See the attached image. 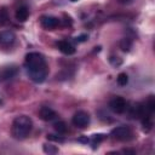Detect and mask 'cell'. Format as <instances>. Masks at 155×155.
I'll return each mask as SVG.
<instances>
[{
	"label": "cell",
	"mask_w": 155,
	"mask_h": 155,
	"mask_svg": "<svg viewBox=\"0 0 155 155\" xmlns=\"http://www.w3.org/2000/svg\"><path fill=\"white\" fill-rule=\"evenodd\" d=\"M109 62H110L114 67H119V65L122 64V59L119 58V57H115V56H111V57L109 58Z\"/></svg>",
	"instance_id": "cell-19"
},
{
	"label": "cell",
	"mask_w": 155,
	"mask_h": 155,
	"mask_svg": "<svg viewBox=\"0 0 155 155\" xmlns=\"http://www.w3.org/2000/svg\"><path fill=\"white\" fill-rule=\"evenodd\" d=\"M110 134L113 136L114 139H116L119 142H130L134 137L133 131L128 126H117L111 130Z\"/></svg>",
	"instance_id": "cell-3"
},
{
	"label": "cell",
	"mask_w": 155,
	"mask_h": 155,
	"mask_svg": "<svg viewBox=\"0 0 155 155\" xmlns=\"http://www.w3.org/2000/svg\"><path fill=\"white\" fill-rule=\"evenodd\" d=\"M105 138V134H102V133H98V134H93L91 138H90V143H91V145H92V148L93 149H96V147H98V144L103 140Z\"/></svg>",
	"instance_id": "cell-13"
},
{
	"label": "cell",
	"mask_w": 155,
	"mask_h": 155,
	"mask_svg": "<svg viewBox=\"0 0 155 155\" xmlns=\"http://www.w3.org/2000/svg\"><path fill=\"white\" fill-rule=\"evenodd\" d=\"M18 73V67L15 64H7L2 65L0 68V81H7L15 78Z\"/></svg>",
	"instance_id": "cell-6"
},
{
	"label": "cell",
	"mask_w": 155,
	"mask_h": 155,
	"mask_svg": "<svg viewBox=\"0 0 155 155\" xmlns=\"http://www.w3.org/2000/svg\"><path fill=\"white\" fill-rule=\"evenodd\" d=\"M8 21V15H7V10L5 7L0 8V25L6 24Z\"/></svg>",
	"instance_id": "cell-17"
},
{
	"label": "cell",
	"mask_w": 155,
	"mask_h": 155,
	"mask_svg": "<svg viewBox=\"0 0 155 155\" xmlns=\"http://www.w3.org/2000/svg\"><path fill=\"white\" fill-rule=\"evenodd\" d=\"M1 103H2V102H1V99H0V104H1Z\"/></svg>",
	"instance_id": "cell-23"
},
{
	"label": "cell",
	"mask_w": 155,
	"mask_h": 155,
	"mask_svg": "<svg viewBox=\"0 0 155 155\" xmlns=\"http://www.w3.org/2000/svg\"><path fill=\"white\" fill-rule=\"evenodd\" d=\"M46 138L48 140H51V142H57V143H63L64 142V138L62 136H56V134H51V133L47 134Z\"/></svg>",
	"instance_id": "cell-18"
},
{
	"label": "cell",
	"mask_w": 155,
	"mask_h": 155,
	"mask_svg": "<svg viewBox=\"0 0 155 155\" xmlns=\"http://www.w3.org/2000/svg\"><path fill=\"white\" fill-rule=\"evenodd\" d=\"M24 67L27 69L28 76L31 81L41 84L46 80L48 74V65L45 57L39 52H30L25 56Z\"/></svg>",
	"instance_id": "cell-1"
},
{
	"label": "cell",
	"mask_w": 155,
	"mask_h": 155,
	"mask_svg": "<svg viewBox=\"0 0 155 155\" xmlns=\"http://www.w3.org/2000/svg\"><path fill=\"white\" fill-rule=\"evenodd\" d=\"M73 125L76 126L78 128H86L88 125H90V121H91V116L87 111L85 110H79L74 114L73 119Z\"/></svg>",
	"instance_id": "cell-4"
},
{
	"label": "cell",
	"mask_w": 155,
	"mask_h": 155,
	"mask_svg": "<svg viewBox=\"0 0 155 155\" xmlns=\"http://www.w3.org/2000/svg\"><path fill=\"white\" fill-rule=\"evenodd\" d=\"M132 47V40L130 38H124L121 39L120 41V48L124 51V52H128Z\"/></svg>",
	"instance_id": "cell-14"
},
{
	"label": "cell",
	"mask_w": 155,
	"mask_h": 155,
	"mask_svg": "<svg viewBox=\"0 0 155 155\" xmlns=\"http://www.w3.org/2000/svg\"><path fill=\"white\" fill-rule=\"evenodd\" d=\"M28 16H29V10L27 6H19L17 10H16V13H15V17L18 22H25L28 19Z\"/></svg>",
	"instance_id": "cell-11"
},
{
	"label": "cell",
	"mask_w": 155,
	"mask_h": 155,
	"mask_svg": "<svg viewBox=\"0 0 155 155\" xmlns=\"http://www.w3.org/2000/svg\"><path fill=\"white\" fill-rule=\"evenodd\" d=\"M57 47H58V50H59L62 53H64V54H67V56H71V54L75 53V47H74L69 41H67V40H61V41H58V42H57Z\"/></svg>",
	"instance_id": "cell-10"
},
{
	"label": "cell",
	"mask_w": 155,
	"mask_h": 155,
	"mask_svg": "<svg viewBox=\"0 0 155 155\" xmlns=\"http://www.w3.org/2000/svg\"><path fill=\"white\" fill-rule=\"evenodd\" d=\"M71 1H76V0H71Z\"/></svg>",
	"instance_id": "cell-24"
},
{
	"label": "cell",
	"mask_w": 155,
	"mask_h": 155,
	"mask_svg": "<svg viewBox=\"0 0 155 155\" xmlns=\"http://www.w3.org/2000/svg\"><path fill=\"white\" fill-rule=\"evenodd\" d=\"M116 82L119 86H126L127 82H128V76L126 73H120L116 78Z\"/></svg>",
	"instance_id": "cell-15"
},
{
	"label": "cell",
	"mask_w": 155,
	"mask_h": 155,
	"mask_svg": "<svg viewBox=\"0 0 155 155\" xmlns=\"http://www.w3.org/2000/svg\"><path fill=\"white\" fill-rule=\"evenodd\" d=\"M39 117L44 121H52L57 117V113L50 107H41L39 110Z\"/></svg>",
	"instance_id": "cell-9"
},
{
	"label": "cell",
	"mask_w": 155,
	"mask_h": 155,
	"mask_svg": "<svg viewBox=\"0 0 155 155\" xmlns=\"http://www.w3.org/2000/svg\"><path fill=\"white\" fill-rule=\"evenodd\" d=\"M88 140H90V138H87V137H81V138H79V142H82V143H88Z\"/></svg>",
	"instance_id": "cell-22"
},
{
	"label": "cell",
	"mask_w": 155,
	"mask_h": 155,
	"mask_svg": "<svg viewBox=\"0 0 155 155\" xmlns=\"http://www.w3.org/2000/svg\"><path fill=\"white\" fill-rule=\"evenodd\" d=\"M31 128H33L31 119L27 115H19L12 122L11 133H12L13 138H16L18 140H22V139H25L29 136V133L31 132Z\"/></svg>",
	"instance_id": "cell-2"
},
{
	"label": "cell",
	"mask_w": 155,
	"mask_h": 155,
	"mask_svg": "<svg viewBox=\"0 0 155 155\" xmlns=\"http://www.w3.org/2000/svg\"><path fill=\"white\" fill-rule=\"evenodd\" d=\"M53 128L58 134H64L68 131V126L64 121H57L53 124Z\"/></svg>",
	"instance_id": "cell-12"
},
{
	"label": "cell",
	"mask_w": 155,
	"mask_h": 155,
	"mask_svg": "<svg viewBox=\"0 0 155 155\" xmlns=\"http://www.w3.org/2000/svg\"><path fill=\"white\" fill-rule=\"evenodd\" d=\"M108 107L115 114H122L127 109V102L122 97H114L113 99L109 101Z\"/></svg>",
	"instance_id": "cell-5"
},
{
	"label": "cell",
	"mask_w": 155,
	"mask_h": 155,
	"mask_svg": "<svg viewBox=\"0 0 155 155\" xmlns=\"http://www.w3.org/2000/svg\"><path fill=\"white\" fill-rule=\"evenodd\" d=\"M42 149L48 155H53V154H57L58 153V148L56 145H52V144H44Z\"/></svg>",
	"instance_id": "cell-16"
},
{
	"label": "cell",
	"mask_w": 155,
	"mask_h": 155,
	"mask_svg": "<svg viewBox=\"0 0 155 155\" xmlns=\"http://www.w3.org/2000/svg\"><path fill=\"white\" fill-rule=\"evenodd\" d=\"M120 4H122V5H130V4H132L133 2V0H117Z\"/></svg>",
	"instance_id": "cell-21"
},
{
	"label": "cell",
	"mask_w": 155,
	"mask_h": 155,
	"mask_svg": "<svg viewBox=\"0 0 155 155\" xmlns=\"http://www.w3.org/2000/svg\"><path fill=\"white\" fill-rule=\"evenodd\" d=\"M40 24L46 30H53L54 28H57L59 25V19L57 17H53V16L44 15L40 17Z\"/></svg>",
	"instance_id": "cell-7"
},
{
	"label": "cell",
	"mask_w": 155,
	"mask_h": 155,
	"mask_svg": "<svg viewBox=\"0 0 155 155\" xmlns=\"http://www.w3.org/2000/svg\"><path fill=\"white\" fill-rule=\"evenodd\" d=\"M16 41V35L12 30H1L0 31V45L1 46H11Z\"/></svg>",
	"instance_id": "cell-8"
},
{
	"label": "cell",
	"mask_w": 155,
	"mask_h": 155,
	"mask_svg": "<svg viewBox=\"0 0 155 155\" xmlns=\"http://www.w3.org/2000/svg\"><path fill=\"white\" fill-rule=\"evenodd\" d=\"M87 39V35L86 34H84V35H80L79 38H76V41H79V42H82V41H85Z\"/></svg>",
	"instance_id": "cell-20"
}]
</instances>
